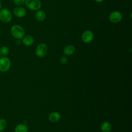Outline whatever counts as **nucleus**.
<instances>
[{
    "label": "nucleus",
    "mask_w": 132,
    "mask_h": 132,
    "mask_svg": "<svg viewBox=\"0 0 132 132\" xmlns=\"http://www.w3.org/2000/svg\"><path fill=\"white\" fill-rule=\"evenodd\" d=\"M10 32L12 36L16 39H22L25 35V30L20 25L15 24L13 25L11 29Z\"/></svg>",
    "instance_id": "1"
},
{
    "label": "nucleus",
    "mask_w": 132,
    "mask_h": 132,
    "mask_svg": "<svg viewBox=\"0 0 132 132\" xmlns=\"http://www.w3.org/2000/svg\"><path fill=\"white\" fill-rule=\"evenodd\" d=\"M12 18V13L9 9L3 8L0 10V20L2 22L4 23H8L11 21Z\"/></svg>",
    "instance_id": "2"
},
{
    "label": "nucleus",
    "mask_w": 132,
    "mask_h": 132,
    "mask_svg": "<svg viewBox=\"0 0 132 132\" xmlns=\"http://www.w3.org/2000/svg\"><path fill=\"white\" fill-rule=\"evenodd\" d=\"M11 67V61L7 57H2L0 58V71L6 72L8 71Z\"/></svg>",
    "instance_id": "3"
},
{
    "label": "nucleus",
    "mask_w": 132,
    "mask_h": 132,
    "mask_svg": "<svg viewBox=\"0 0 132 132\" xmlns=\"http://www.w3.org/2000/svg\"><path fill=\"white\" fill-rule=\"evenodd\" d=\"M26 7L31 10H38L41 7V3L39 0H25Z\"/></svg>",
    "instance_id": "4"
},
{
    "label": "nucleus",
    "mask_w": 132,
    "mask_h": 132,
    "mask_svg": "<svg viewBox=\"0 0 132 132\" xmlns=\"http://www.w3.org/2000/svg\"><path fill=\"white\" fill-rule=\"evenodd\" d=\"M47 52V45L44 43L39 44L36 49V54L39 57H44Z\"/></svg>",
    "instance_id": "5"
},
{
    "label": "nucleus",
    "mask_w": 132,
    "mask_h": 132,
    "mask_svg": "<svg viewBox=\"0 0 132 132\" xmlns=\"http://www.w3.org/2000/svg\"><path fill=\"white\" fill-rule=\"evenodd\" d=\"M122 15L120 11H114L112 12L109 16V21L113 23H117L121 21Z\"/></svg>",
    "instance_id": "6"
},
{
    "label": "nucleus",
    "mask_w": 132,
    "mask_h": 132,
    "mask_svg": "<svg viewBox=\"0 0 132 132\" xmlns=\"http://www.w3.org/2000/svg\"><path fill=\"white\" fill-rule=\"evenodd\" d=\"M81 40L82 41L86 43H88L91 42L94 38V35L93 32L90 30H86L81 35Z\"/></svg>",
    "instance_id": "7"
},
{
    "label": "nucleus",
    "mask_w": 132,
    "mask_h": 132,
    "mask_svg": "<svg viewBox=\"0 0 132 132\" xmlns=\"http://www.w3.org/2000/svg\"><path fill=\"white\" fill-rule=\"evenodd\" d=\"M13 13L15 16L21 18L25 16L26 13V11L24 8L21 6H18L14 8Z\"/></svg>",
    "instance_id": "8"
},
{
    "label": "nucleus",
    "mask_w": 132,
    "mask_h": 132,
    "mask_svg": "<svg viewBox=\"0 0 132 132\" xmlns=\"http://www.w3.org/2000/svg\"><path fill=\"white\" fill-rule=\"evenodd\" d=\"M61 118L60 114L58 112H53L50 114L48 116V120L50 121L53 123H56L58 122Z\"/></svg>",
    "instance_id": "9"
},
{
    "label": "nucleus",
    "mask_w": 132,
    "mask_h": 132,
    "mask_svg": "<svg viewBox=\"0 0 132 132\" xmlns=\"http://www.w3.org/2000/svg\"><path fill=\"white\" fill-rule=\"evenodd\" d=\"M35 17L38 21H43L46 18V13L44 10L39 9L35 14Z\"/></svg>",
    "instance_id": "10"
},
{
    "label": "nucleus",
    "mask_w": 132,
    "mask_h": 132,
    "mask_svg": "<svg viewBox=\"0 0 132 132\" xmlns=\"http://www.w3.org/2000/svg\"><path fill=\"white\" fill-rule=\"evenodd\" d=\"M75 48L74 46L72 45H68L66 46L63 50V53L65 55H71L75 52Z\"/></svg>",
    "instance_id": "11"
},
{
    "label": "nucleus",
    "mask_w": 132,
    "mask_h": 132,
    "mask_svg": "<svg viewBox=\"0 0 132 132\" xmlns=\"http://www.w3.org/2000/svg\"><path fill=\"white\" fill-rule=\"evenodd\" d=\"M23 43L26 46H31L34 42V39L33 37L30 35H27L23 38Z\"/></svg>",
    "instance_id": "12"
},
{
    "label": "nucleus",
    "mask_w": 132,
    "mask_h": 132,
    "mask_svg": "<svg viewBox=\"0 0 132 132\" xmlns=\"http://www.w3.org/2000/svg\"><path fill=\"white\" fill-rule=\"evenodd\" d=\"M101 129L102 132H110L111 130V125L110 123L105 121L102 124Z\"/></svg>",
    "instance_id": "13"
},
{
    "label": "nucleus",
    "mask_w": 132,
    "mask_h": 132,
    "mask_svg": "<svg viewBox=\"0 0 132 132\" xmlns=\"http://www.w3.org/2000/svg\"><path fill=\"white\" fill-rule=\"evenodd\" d=\"M28 127L25 124H20L16 126L14 132H27Z\"/></svg>",
    "instance_id": "14"
},
{
    "label": "nucleus",
    "mask_w": 132,
    "mask_h": 132,
    "mask_svg": "<svg viewBox=\"0 0 132 132\" xmlns=\"http://www.w3.org/2000/svg\"><path fill=\"white\" fill-rule=\"evenodd\" d=\"M9 52V48L6 46H3L0 48V56L2 57L6 56Z\"/></svg>",
    "instance_id": "15"
},
{
    "label": "nucleus",
    "mask_w": 132,
    "mask_h": 132,
    "mask_svg": "<svg viewBox=\"0 0 132 132\" xmlns=\"http://www.w3.org/2000/svg\"><path fill=\"white\" fill-rule=\"evenodd\" d=\"M7 121L4 118L0 119V132L3 131L6 128Z\"/></svg>",
    "instance_id": "16"
},
{
    "label": "nucleus",
    "mask_w": 132,
    "mask_h": 132,
    "mask_svg": "<svg viewBox=\"0 0 132 132\" xmlns=\"http://www.w3.org/2000/svg\"><path fill=\"white\" fill-rule=\"evenodd\" d=\"M25 2V0H13L14 4L18 6H21V5H23Z\"/></svg>",
    "instance_id": "17"
},
{
    "label": "nucleus",
    "mask_w": 132,
    "mask_h": 132,
    "mask_svg": "<svg viewBox=\"0 0 132 132\" xmlns=\"http://www.w3.org/2000/svg\"><path fill=\"white\" fill-rule=\"evenodd\" d=\"M60 61L61 64H65L68 62V59H67V58L66 57L62 56V57H61V58L60 59Z\"/></svg>",
    "instance_id": "18"
},
{
    "label": "nucleus",
    "mask_w": 132,
    "mask_h": 132,
    "mask_svg": "<svg viewBox=\"0 0 132 132\" xmlns=\"http://www.w3.org/2000/svg\"><path fill=\"white\" fill-rule=\"evenodd\" d=\"M95 1H96V2H98V3H100V2H102L103 1H104V0H94Z\"/></svg>",
    "instance_id": "19"
},
{
    "label": "nucleus",
    "mask_w": 132,
    "mask_h": 132,
    "mask_svg": "<svg viewBox=\"0 0 132 132\" xmlns=\"http://www.w3.org/2000/svg\"><path fill=\"white\" fill-rule=\"evenodd\" d=\"M2 3L0 0V10L2 9Z\"/></svg>",
    "instance_id": "20"
}]
</instances>
